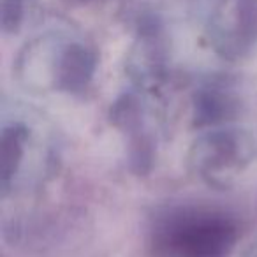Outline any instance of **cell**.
I'll return each mask as SVG.
<instances>
[{
    "label": "cell",
    "instance_id": "6da1fadb",
    "mask_svg": "<svg viewBox=\"0 0 257 257\" xmlns=\"http://www.w3.org/2000/svg\"><path fill=\"white\" fill-rule=\"evenodd\" d=\"M239 238L238 220L208 204L161 210L148 229L152 257H231Z\"/></svg>",
    "mask_w": 257,
    "mask_h": 257
},
{
    "label": "cell",
    "instance_id": "7a4b0ae2",
    "mask_svg": "<svg viewBox=\"0 0 257 257\" xmlns=\"http://www.w3.org/2000/svg\"><path fill=\"white\" fill-rule=\"evenodd\" d=\"M95 69L97 55L88 44L60 36L32 41L18 60V76L27 88L67 95L85 92Z\"/></svg>",
    "mask_w": 257,
    "mask_h": 257
},
{
    "label": "cell",
    "instance_id": "3957f363",
    "mask_svg": "<svg viewBox=\"0 0 257 257\" xmlns=\"http://www.w3.org/2000/svg\"><path fill=\"white\" fill-rule=\"evenodd\" d=\"M257 155V143L248 131L236 125L206 128L189 150V168L210 187L232 185Z\"/></svg>",
    "mask_w": 257,
    "mask_h": 257
},
{
    "label": "cell",
    "instance_id": "277c9868",
    "mask_svg": "<svg viewBox=\"0 0 257 257\" xmlns=\"http://www.w3.org/2000/svg\"><path fill=\"white\" fill-rule=\"evenodd\" d=\"M208 37L224 60L239 62L250 57L257 48V0H215Z\"/></svg>",
    "mask_w": 257,
    "mask_h": 257
},
{
    "label": "cell",
    "instance_id": "5b68a950",
    "mask_svg": "<svg viewBox=\"0 0 257 257\" xmlns=\"http://www.w3.org/2000/svg\"><path fill=\"white\" fill-rule=\"evenodd\" d=\"M239 113V97L229 83L210 81L194 95V121L197 127H220Z\"/></svg>",
    "mask_w": 257,
    "mask_h": 257
},
{
    "label": "cell",
    "instance_id": "8992f818",
    "mask_svg": "<svg viewBox=\"0 0 257 257\" xmlns=\"http://www.w3.org/2000/svg\"><path fill=\"white\" fill-rule=\"evenodd\" d=\"M30 128L22 121H11L2 128V190L4 196L15 187L23 171L30 147Z\"/></svg>",
    "mask_w": 257,
    "mask_h": 257
},
{
    "label": "cell",
    "instance_id": "52a82bcc",
    "mask_svg": "<svg viewBox=\"0 0 257 257\" xmlns=\"http://www.w3.org/2000/svg\"><path fill=\"white\" fill-rule=\"evenodd\" d=\"M25 18V0H2L0 27L6 34H16Z\"/></svg>",
    "mask_w": 257,
    "mask_h": 257
},
{
    "label": "cell",
    "instance_id": "ba28073f",
    "mask_svg": "<svg viewBox=\"0 0 257 257\" xmlns=\"http://www.w3.org/2000/svg\"><path fill=\"white\" fill-rule=\"evenodd\" d=\"M241 257H257V243H253V245H250L248 248L243 252Z\"/></svg>",
    "mask_w": 257,
    "mask_h": 257
}]
</instances>
